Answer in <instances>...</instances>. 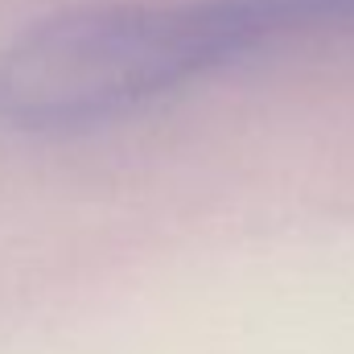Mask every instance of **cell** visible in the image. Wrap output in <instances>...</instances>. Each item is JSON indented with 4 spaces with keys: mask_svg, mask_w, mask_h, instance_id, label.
<instances>
[{
    "mask_svg": "<svg viewBox=\"0 0 354 354\" xmlns=\"http://www.w3.org/2000/svg\"><path fill=\"white\" fill-rule=\"evenodd\" d=\"M223 0H120L37 21L0 50V124L75 132L235 62Z\"/></svg>",
    "mask_w": 354,
    "mask_h": 354,
    "instance_id": "obj_1",
    "label": "cell"
}]
</instances>
